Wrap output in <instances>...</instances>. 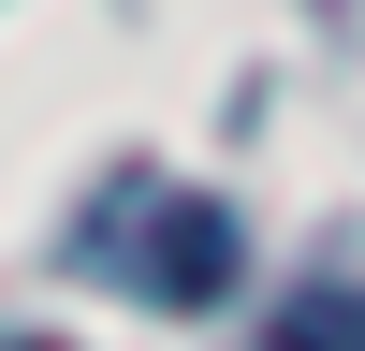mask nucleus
I'll list each match as a JSON object with an SVG mask.
<instances>
[{"mask_svg": "<svg viewBox=\"0 0 365 351\" xmlns=\"http://www.w3.org/2000/svg\"><path fill=\"white\" fill-rule=\"evenodd\" d=\"M88 278H117L132 307H220L234 263H249V234H234L220 190H175V176H117L103 205H88Z\"/></svg>", "mask_w": 365, "mask_h": 351, "instance_id": "obj_1", "label": "nucleus"}, {"mask_svg": "<svg viewBox=\"0 0 365 351\" xmlns=\"http://www.w3.org/2000/svg\"><path fill=\"white\" fill-rule=\"evenodd\" d=\"M263 351H365V292H292Z\"/></svg>", "mask_w": 365, "mask_h": 351, "instance_id": "obj_2", "label": "nucleus"}]
</instances>
